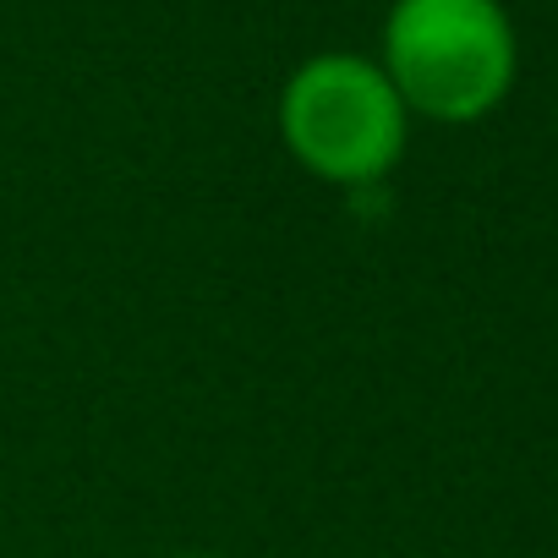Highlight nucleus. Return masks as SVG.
Listing matches in <instances>:
<instances>
[{
  "label": "nucleus",
  "instance_id": "nucleus-1",
  "mask_svg": "<svg viewBox=\"0 0 558 558\" xmlns=\"http://www.w3.org/2000/svg\"><path fill=\"white\" fill-rule=\"evenodd\" d=\"M378 66L411 116L471 126L509 99L520 45L498 0H395Z\"/></svg>",
  "mask_w": 558,
  "mask_h": 558
},
{
  "label": "nucleus",
  "instance_id": "nucleus-2",
  "mask_svg": "<svg viewBox=\"0 0 558 558\" xmlns=\"http://www.w3.org/2000/svg\"><path fill=\"white\" fill-rule=\"evenodd\" d=\"M411 110L367 56H313L279 94V137L329 186H378L405 154Z\"/></svg>",
  "mask_w": 558,
  "mask_h": 558
},
{
  "label": "nucleus",
  "instance_id": "nucleus-3",
  "mask_svg": "<svg viewBox=\"0 0 558 558\" xmlns=\"http://www.w3.org/2000/svg\"><path fill=\"white\" fill-rule=\"evenodd\" d=\"M181 558H219V553H181Z\"/></svg>",
  "mask_w": 558,
  "mask_h": 558
}]
</instances>
